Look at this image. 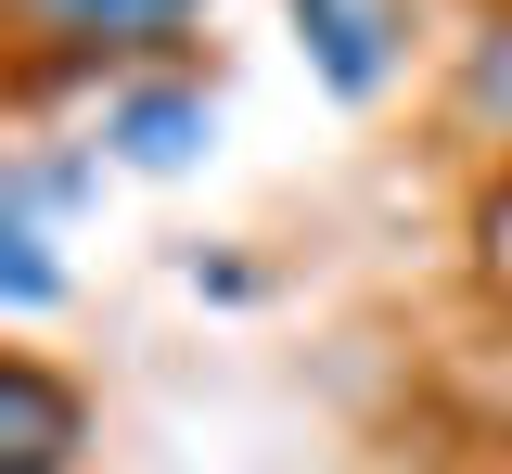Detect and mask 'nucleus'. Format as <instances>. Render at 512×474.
Segmentation results:
<instances>
[{
    "label": "nucleus",
    "instance_id": "obj_4",
    "mask_svg": "<svg viewBox=\"0 0 512 474\" xmlns=\"http://www.w3.org/2000/svg\"><path fill=\"white\" fill-rule=\"evenodd\" d=\"M295 26L320 39V77L333 90H372L384 77V0H295Z\"/></svg>",
    "mask_w": 512,
    "mask_h": 474
},
{
    "label": "nucleus",
    "instance_id": "obj_3",
    "mask_svg": "<svg viewBox=\"0 0 512 474\" xmlns=\"http://www.w3.org/2000/svg\"><path fill=\"white\" fill-rule=\"evenodd\" d=\"M116 154L128 167H192L205 154V90H180V77L167 90H128L116 103Z\"/></svg>",
    "mask_w": 512,
    "mask_h": 474
},
{
    "label": "nucleus",
    "instance_id": "obj_2",
    "mask_svg": "<svg viewBox=\"0 0 512 474\" xmlns=\"http://www.w3.org/2000/svg\"><path fill=\"white\" fill-rule=\"evenodd\" d=\"M77 449H90V398L52 359L0 346V474H77Z\"/></svg>",
    "mask_w": 512,
    "mask_h": 474
},
{
    "label": "nucleus",
    "instance_id": "obj_5",
    "mask_svg": "<svg viewBox=\"0 0 512 474\" xmlns=\"http://www.w3.org/2000/svg\"><path fill=\"white\" fill-rule=\"evenodd\" d=\"M52 295H64V270L39 257V218L0 205V308H52Z\"/></svg>",
    "mask_w": 512,
    "mask_h": 474
},
{
    "label": "nucleus",
    "instance_id": "obj_1",
    "mask_svg": "<svg viewBox=\"0 0 512 474\" xmlns=\"http://www.w3.org/2000/svg\"><path fill=\"white\" fill-rule=\"evenodd\" d=\"M205 0H13V26L52 52V65H154L180 52Z\"/></svg>",
    "mask_w": 512,
    "mask_h": 474
}]
</instances>
